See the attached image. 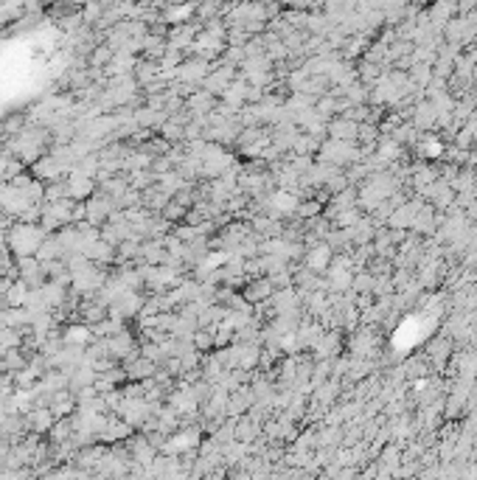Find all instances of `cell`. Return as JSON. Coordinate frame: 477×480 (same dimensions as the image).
I'll return each mask as SVG.
<instances>
[{"mask_svg": "<svg viewBox=\"0 0 477 480\" xmlns=\"http://www.w3.org/2000/svg\"><path fill=\"white\" fill-rule=\"evenodd\" d=\"M160 132H163V141H166V143H171V141H180V138L185 135V127L169 118V121H166V124L160 127Z\"/></svg>", "mask_w": 477, "mask_h": 480, "instance_id": "cell-9", "label": "cell"}, {"mask_svg": "<svg viewBox=\"0 0 477 480\" xmlns=\"http://www.w3.org/2000/svg\"><path fill=\"white\" fill-rule=\"evenodd\" d=\"M270 292H273V284H270V281H253V284L245 290V298H248L250 304H259V301L270 298Z\"/></svg>", "mask_w": 477, "mask_h": 480, "instance_id": "cell-7", "label": "cell"}, {"mask_svg": "<svg viewBox=\"0 0 477 480\" xmlns=\"http://www.w3.org/2000/svg\"><path fill=\"white\" fill-rule=\"evenodd\" d=\"M96 180L93 177H85V174H79L76 169H71V174H68V197L73 199V202H87L93 194H96Z\"/></svg>", "mask_w": 477, "mask_h": 480, "instance_id": "cell-3", "label": "cell"}, {"mask_svg": "<svg viewBox=\"0 0 477 480\" xmlns=\"http://www.w3.org/2000/svg\"><path fill=\"white\" fill-rule=\"evenodd\" d=\"M85 208H87V213H85V222L101 230V227L107 225V219H110V213L115 211V199L99 191V194H93V197H90V199L85 202Z\"/></svg>", "mask_w": 477, "mask_h": 480, "instance_id": "cell-2", "label": "cell"}, {"mask_svg": "<svg viewBox=\"0 0 477 480\" xmlns=\"http://www.w3.org/2000/svg\"><path fill=\"white\" fill-rule=\"evenodd\" d=\"M65 171H71L59 157H54V155H45V157H40L37 163H34V174H37V180L43 183V180H48V183H57Z\"/></svg>", "mask_w": 477, "mask_h": 480, "instance_id": "cell-5", "label": "cell"}, {"mask_svg": "<svg viewBox=\"0 0 477 480\" xmlns=\"http://www.w3.org/2000/svg\"><path fill=\"white\" fill-rule=\"evenodd\" d=\"M23 421H26V432H34V435H45L57 424L51 407H34L29 416H23Z\"/></svg>", "mask_w": 477, "mask_h": 480, "instance_id": "cell-4", "label": "cell"}, {"mask_svg": "<svg viewBox=\"0 0 477 480\" xmlns=\"http://www.w3.org/2000/svg\"><path fill=\"white\" fill-rule=\"evenodd\" d=\"M90 480H110V477H104V474H93Z\"/></svg>", "mask_w": 477, "mask_h": 480, "instance_id": "cell-12", "label": "cell"}, {"mask_svg": "<svg viewBox=\"0 0 477 480\" xmlns=\"http://www.w3.org/2000/svg\"><path fill=\"white\" fill-rule=\"evenodd\" d=\"M113 57H115V54H113V48H107V45H96V48H93V57H90V65H93L96 71H99V68H107V65L113 62Z\"/></svg>", "mask_w": 477, "mask_h": 480, "instance_id": "cell-8", "label": "cell"}, {"mask_svg": "<svg viewBox=\"0 0 477 480\" xmlns=\"http://www.w3.org/2000/svg\"><path fill=\"white\" fill-rule=\"evenodd\" d=\"M45 239H48V233L43 227L17 222L9 230V253H15L17 259H31V256H37V250L43 248Z\"/></svg>", "mask_w": 477, "mask_h": 480, "instance_id": "cell-1", "label": "cell"}, {"mask_svg": "<svg viewBox=\"0 0 477 480\" xmlns=\"http://www.w3.org/2000/svg\"><path fill=\"white\" fill-rule=\"evenodd\" d=\"M93 340H96V337H93L90 326H85V323H71V326H65V332H62V343H65V346H82V348H87Z\"/></svg>", "mask_w": 477, "mask_h": 480, "instance_id": "cell-6", "label": "cell"}, {"mask_svg": "<svg viewBox=\"0 0 477 480\" xmlns=\"http://www.w3.org/2000/svg\"><path fill=\"white\" fill-rule=\"evenodd\" d=\"M191 346H194V348H202V351H205V348H211V346H213V340H211V334H208V332H197V334H194V343H191Z\"/></svg>", "mask_w": 477, "mask_h": 480, "instance_id": "cell-10", "label": "cell"}, {"mask_svg": "<svg viewBox=\"0 0 477 480\" xmlns=\"http://www.w3.org/2000/svg\"><path fill=\"white\" fill-rule=\"evenodd\" d=\"M9 160H12V157H6V155H0V183H3V177H6V169H9Z\"/></svg>", "mask_w": 477, "mask_h": 480, "instance_id": "cell-11", "label": "cell"}]
</instances>
